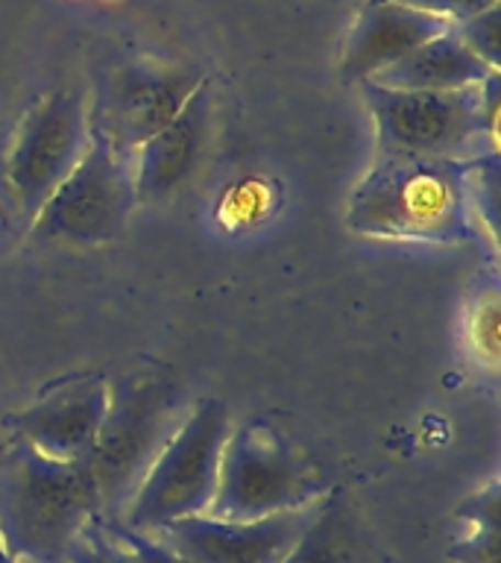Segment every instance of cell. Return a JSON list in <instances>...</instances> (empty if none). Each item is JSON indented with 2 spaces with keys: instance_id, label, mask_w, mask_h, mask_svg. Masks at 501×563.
<instances>
[{
  "instance_id": "obj_1",
  "label": "cell",
  "mask_w": 501,
  "mask_h": 563,
  "mask_svg": "<svg viewBox=\"0 0 501 563\" xmlns=\"http://www.w3.org/2000/svg\"><path fill=\"white\" fill-rule=\"evenodd\" d=\"M94 519L86 466L47 457L15 434L0 440V545L12 561L70 563Z\"/></svg>"
},
{
  "instance_id": "obj_2",
  "label": "cell",
  "mask_w": 501,
  "mask_h": 563,
  "mask_svg": "<svg viewBox=\"0 0 501 563\" xmlns=\"http://www.w3.org/2000/svg\"><path fill=\"white\" fill-rule=\"evenodd\" d=\"M472 158L376 156L349 197L346 223L352 232L387 241L472 244L475 227L466 174Z\"/></svg>"
},
{
  "instance_id": "obj_3",
  "label": "cell",
  "mask_w": 501,
  "mask_h": 563,
  "mask_svg": "<svg viewBox=\"0 0 501 563\" xmlns=\"http://www.w3.org/2000/svg\"><path fill=\"white\" fill-rule=\"evenodd\" d=\"M191 411L182 385L167 373L114 378L105 420L82 466L94 484L97 519L118 526L156 464L158 452Z\"/></svg>"
},
{
  "instance_id": "obj_4",
  "label": "cell",
  "mask_w": 501,
  "mask_h": 563,
  "mask_svg": "<svg viewBox=\"0 0 501 563\" xmlns=\"http://www.w3.org/2000/svg\"><path fill=\"white\" fill-rule=\"evenodd\" d=\"M329 493V478L272 422L232 426L220 455L218 490L205 517L264 519L314 505Z\"/></svg>"
},
{
  "instance_id": "obj_5",
  "label": "cell",
  "mask_w": 501,
  "mask_h": 563,
  "mask_svg": "<svg viewBox=\"0 0 501 563\" xmlns=\"http://www.w3.org/2000/svg\"><path fill=\"white\" fill-rule=\"evenodd\" d=\"M229 431L232 422L220 399L191 405L182 426L158 452L156 464L149 466L147 478L118 526L135 534H153L176 519L209 514Z\"/></svg>"
},
{
  "instance_id": "obj_6",
  "label": "cell",
  "mask_w": 501,
  "mask_h": 563,
  "mask_svg": "<svg viewBox=\"0 0 501 563\" xmlns=\"http://www.w3.org/2000/svg\"><path fill=\"white\" fill-rule=\"evenodd\" d=\"M372 112L378 156L478 158L499 153V130L483 118L478 86L466 91H399L358 82Z\"/></svg>"
},
{
  "instance_id": "obj_7",
  "label": "cell",
  "mask_w": 501,
  "mask_h": 563,
  "mask_svg": "<svg viewBox=\"0 0 501 563\" xmlns=\"http://www.w3.org/2000/svg\"><path fill=\"white\" fill-rule=\"evenodd\" d=\"M135 206V156L91 132L86 156L30 220V238L56 246L112 244L130 227Z\"/></svg>"
},
{
  "instance_id": "obj_8",
  "label": "cell",
  "mask_w": 501,
  "mask_h": 563,
  "mask_svg": "<svg viewBox=\"0 0 501 563\" xmlns=\"http://www.w3.org/2000/svg\"><path fill=\"white\" fill-rule=\"evenodd\" d=\"M205 70L188 62L156 56H118L94 74V95H88L91 132L103 135L118 153L135 150L182 112L202 86Z\"/></svg>"
},
{
  "instance_id": "obj_9",
  "label": "cell",
  "mask_w": 501,
  "mask_h": 563,
  "mask_svg": "<svg viewBox=\"0 0 501 563\" xmlns=\"http://www.w3.org/2000/svg\"><path fill=\"white\" fill-rule=\"evenodd\" d=\"M91 144L88 95L56 88L35 100L18 123L7 153V185L18 211L33 220L79 165Z\"/></svg>"
},
{
  "instance_id": "obj_10",
  "label": "cell",
  "mask_w": 501,
  "mask_h": 563,
  "mask_svg": "<svg viewBox=\"0 0 501 563\" xmlns=\"http://www.w3.org/2000/svg\"><path fill=\"white\" fill-rule=\"evenodd\" d=\"M325 496L308 508L246 522L214 519L205 514L176 519L147 537L165 545L182 563H281L302 531L314 522Z\"/></svg>"
},
{
  "instance_id": "obj_11",
  "label": "cell",
  "mask_w": 501,
  "mask_h": 563,
  "mask_svg": "<svg viewBox=\"0 0 501 563\" xmlns=\"http://www.w3.org/2000/svg\"><path fill=\"white\" fill-rule=\"evenodd\" d=\"M112 399V382L100 373H70L44 387L33 405L7 417V431L56 461L82 464L94 446Z\"/></svg>"
},
{
  "instance_id": "obj_12",
  "label": "cell",
  "mask_w": 501,
  "mask_h": 563,
  "mask_svg": "<svg viewBox=\"0 0 501 563\" xmlns=\"http://www.w3.org/2000/svg\"><path fill=\"white\" fill-rule=\"evenodd\" d=\"M211 123H214V97H211V79L205 77L191 100L182 106V112L135 150L138 202H167L191 185L209 153Z\"/></svg>"
},
{
  "instance_id": "obj_13",
  "label": "cell",
  "mask_w": 501,
  "mask_h": 563,
  "mask_svg": "<svg viewBox=\"0 0 501 563\" xmlns=\"http://www.w3.org/2000/svg\"><path fill=\"white\" fill-rule=\"evenodd\" d=\"M455 21L425 12V9L396 3V0H367L352 26L346 53L341 62L343 82H367L381 70L393 68L420 44L446 33Z\"/></svg>"
},
{
  "instance_id": "obj_14",
  "label": "cell",
  "mask_w": 501,
  "mask_h": 563,
  "mask_svg": "<svg viewBox=\"0 0 501 563\" xmlns=\"http://www.w3.org/2000/svg\"><path fill=\"white\" fill-rule=\"evenodd\" d=\"M496 74L487 62L478 59L448 26L437 38L420 44L416 51L399 59L393 68L381 70L367 82L399 91H466V88L481 86L483 79Z\"/></svg>"
},
{
  "instance_id": "obj_15",
  "label": "cell",
  "mask_w": 501,
  "mask_h": 563,
  "mask_svg": "<svg viewBox=\"0 0 501 563\" xmlns=\"http://www.w3.org/2000/svg\"><path fill=\"white\" fill-rule=\"evenodd\" d=\"M281 563H360V534L341 493L329 490L314 522Z\"/></svg>"
},
{
  "instance_id": "obj_16",
  "label": "cell",
  "mask_w": 501,
  "mask_h": 563,
  "mask_svg": "<svg viewBox=\"0 0 501 563\" xmlns=\"http://www.w3.org/2000/svg\"><path fill=\"white\" fill-rule=\"evenodd\" d=\"M464 306L466 343L478 367L496 373L501 361V288L496 267H487L475 276Z\"/></svg>"
},
{
  "instance_id": "obj_17",
  "label": "cell",
  "mask_w": 501,
  "mask_h": 563,
  "mask_svg": "<svg viewBox=\"0 0 501 563\" xmlns=\"http://www.w3.org/2000/svg\"><path fill=\"white\" fill-rule=\"evenodd\" d=\"M499 482H490L457 508V517L472 526V534L448 549L455 563H499Z\"/></svg>"
},
{
  "instance_id": "obj_18",
  "label": "cell",
  "mask_w": 501,
  "mask_h": 563,
  "mask_svg": "<svg viewBox=\"0 0 501 563\" xmlns=\"http://www.w3.org/2000/svg\"><path fill=\"white\" fill-rule=\"evenodd\" d=\"M499 185H501V158L499 153L472 158V167L466 174V197H469V211H472L475 227L481 235H490L499 241Z\"/></svg>"
},
{
  "instance_id": "obj_19",
  "label": "cell",
  "mask_w": 501,
  "mask_h": 563,
  "mask_svg": "<svg viewBox=\"0 0 501 563\" xmlns=\"http://www.w3.org/2000/svg\"><path fill=\"white\" fill-rule=\"evenodd\" d=\"M455 33L460 35V42L469 47V51L483 59L490 68L501 70V38H499V26H501V0L492 3V7L481 9L469 18H460L455 21Z\"/></svg>"
},
{
  "instance_id": "obj_20",
  "label": "cell",
  "mask_w": 501,
  "mask_h": 563,
  "mask_svg": "<svg viewBox=\"0 0 501 563\" xmlns=\"http://www.w3.org/2000/svg\"><path fill=\"white\" fill-rule=\"evenodd\" d=\"M70 563H141L132 545L123 540L121 528L94 519L79 540Z\"/></svg>"
},
{
  "instance_id": "obj_21",
  "label": "cell",
  "mask_w": 501,
  "mask_h": 563,
  "mask_svg": "<svg viewBox=\"0 0 501 563\" xmlns=\"http://www.w3.org/2000/svg\"><path fill=\"white\" fill-rule=\"evenodd\" d=\"M396 3H408V7L425 9V12H434V15H443L448 21H460V18H469L481 9L499 3V0H396Z\"/></svg>"
},
{
  "instance_id": "obj_22",
  "label": "cell",
  "mask_w": 501,
  "mask_h": 563,
  "mask_svg": "<svg viewBox=\"0 0 501 563\" xmlns=\"http://www.w3.org/2000/svg\"><path fill=\"white\" fill-rule=\"evenodd\" d=\"M0 563H15V561H12V558H9L7 552H3V545H0Z\"/></svg>"
}]
</instances>
